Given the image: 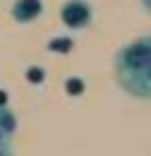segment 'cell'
Returning <instances> with one entry per match:
<instances>
[{"mask_svg":"<svg viewBox=\"0 0 151 156\" xmlns=\"http://www.w3.org/2000/svg\"><path fill=\"white\" fill-rule=\"evenodd\" d=\"M149 61H151V34L135 37L133 42L122 45L114 56V77H117L119 87H125Z\"/></svg>","mask_w":151,"mask_h":156,"instance_id":"1","label":"cell"},{"mask_svg":"<svg viewBox=\"0 0 151 156\" xmlns=\"http://www.w3.org/2000/svg\"><path fill=\"white\" fill-rule=\"evenodd\" d=\"M61 24L69 29H82L93 21V5L85 0H64V5L59 11Z\"/></svg>","mask_w":151,"mask_h":156,"instance_id":"2","label":"cell"},{"mask_svg":"<svg viewBox=\"0 0 151 156\" xmlns=\"http://www.w3.org/2000/svg\"><path fill=\"white\" fill-rule=\"evenodd\" d=\"M122 90H125L127 95L138 98V101H151V61L143 66L138 74H135V77L125 85V87H122Z\"/></svg>","mask_w":151,"mask_h":156,"instance_id":"3","label":"cell"},{"mask_svg":"<svg viewBox=\"0 0 151 156\" xmlns=\"http://www.w3.org/2000/svg\"><path fill=\"white\" fill-rule=\"evenodd\" d=\"M40 13H42V0H13V5H11V16L19 24H29Z\"/></svg>","mask_w":151,"mask_h":156,"instance_id":"4","label":"cell"},{"mask_svg":"<svg viewBox=\"0 0 151 156\" xmlns=\"http://www.w3.org/2000/svg\"><path fill=\"white\" fill-rule=\"evenodd\" d=\"M13 135H16V116L5 103H0V140L11 143Z\"/></svg>","mask_w":151,"mask_h":156,"instance_id":"5","label":"cell"},{"mask_svg":"<svg viewBox=\"0 0 151 156\" xmlns=\"http://www.w3.org/2000/svg\"><path fill=\"white\" fill-rule=\"evenodd\" d=\"M0 156H13V151H11V143L0 140Z\"/></svg>","mask_w":151,"mask_h":156,"instance_id":"6","label":"cell"},{"mask_svg":"<svg viewBox=\"0 0 151 156\" xmlns=\"http://www.w3.org/2000/svg\"><path fill=\"white\" fill-rule=\"evenodd\" d=\"M141 3H143V8H146V11L151 13V0H141Z\"/></svg>","mask_w":151,"mask_h":156,"instance_id":"7","label":"cell"}]
</instances>
